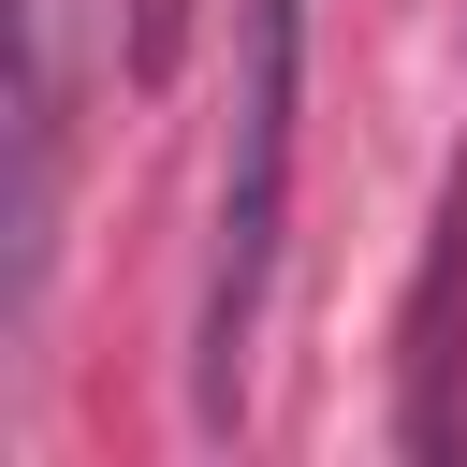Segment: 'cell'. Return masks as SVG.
Here are the masks:
<instances>
[{"instance_id":"3957f363","label":"cell","mask_w":467,"mask_h":467,"mask_svg":"<svg viewBox=\"0 0 467 467\" xmlns=\"http://www.w3.org/2000/svg\"><path fill=\"white\" fill-rule=\"evenodd\" d=\"M190 15H204V0H131V73H146V88L175 73V44H190Z\"/></svg>"},{"instance_id":"6da1fadb","label":"cell","mask_w":467,"mask_h":467,"mask_svg":"<svg viewBox=\"0 0 467 467\" xmlns=\"http://www.w3.org/2000/svg\"><path fill=\"white\" fill-rule=\"evenodd\" d=\"M292 88H306V0H234V131H219V204H204V292H190V423H248V336L277 292V219H292Z\"/></svg>"},{"instance_id":"7a4b0ae2","label":"cell","mask_w":467,"mask_h":467,"mask_svg":"<svg viewBox=\"0 0 467 467\" xmlns=\"http://www.w3.org/2000/svg\"><path fill=\"white\" fill-rule=\"evenodd\" d=\"M394 438L423 467L467 452V161L438 190V234H423V277H409V321H394Z\"/></svg>"}]
</instances>
